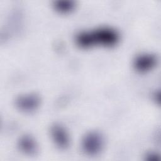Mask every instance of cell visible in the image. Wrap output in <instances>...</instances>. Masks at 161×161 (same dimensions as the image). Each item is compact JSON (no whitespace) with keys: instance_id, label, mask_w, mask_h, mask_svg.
<instances>
[{"instance_id":"obj_7","label":"cell","mask_w":161,"mask_h":161,"mask_svg":"<svg viewBox=\"0 0 161 161\" xmlns=\"http://www.w3.org/2000/svg\"><path fill=\"white\" fill-rule=\"evenodd\" d=\"M55 6L56 9L59 12L66 13L72 10L74 5L71 1H58Z\"/></svg>"},{"instance_id":"obj_6","label":"cell","mask_w":161,"mask_h":161,"mask_svg":"<svg viewBox=\"0 0 161 161\" xmlns=\"http://www.w3.org/2000/svg\"><path fill=\"white\" fill-rule=\"evenodd\" d=\"M19 147L23 152L28 154H33L37 150L35 140L30 136H23L19 141Z\"/></svg>"},{"instance_id":"obj_4","label":"cell","mask_w":161,"mask_h":161,"mask_svg":"<svg viewBox=\"0 0 161 161\" xmlns=\"http://www.w3.org/2000/svg\"><path fill=\"white\" fill-rule=\"evenodd\" d=\"M40 103V99L35 94H25L19 96L16 101L17 107L21 111L31 112L36 109Z\"/></svg>"},{"instance_id":"obj_1","label":"cell","mask_w":161,"mask_h":161,"mask_svg":"<svg viewBox=\"0 0 161 161\" xmlns=\"http://www.w3.org/2000/svg\"><path fill=\"white\" fill-rule=\"evenodd\" d=\"M118 40V33L109 28H101L92 31L82 32L76 36L77 44L84 48L96 45L111 47L116 45Z\"/></svg>"},{"instance_id":"obj_2","label":"cell","mask_w":161,"mask_h":161,"mask_svg":"<svg viewBox=\"0 0 161 161\" xmlns=\"http://www.w3.org/2000/svg\"><path fill=\"white\" fill-rule=\"evenodd\" d=\"M81 146L83 152L86 154L89 155H97L103 148V136L98 131H90L82 138Z\"/></svg>"},{"instance_id":"obj_5","label":"cell","mask_w":161,"mask_h":161,"mask_svg":"<svg viewBox=\"0 0 161 161\" xmlns=\"http://www.w3.org/2000/svg\"><path fill=\"white\" fill-rule=\"evenodd\" d=\"M157 63V58L151 53H143L136 57L134 67L140 72H145L151 70Z\"/></svg>"},{"instance_id":"obj_3","label":"cell","mask_w":161,"mask_h":161,"mask_svg":"<svg viewBox=\"0 0 161 161\" xmlns=\"http://www.w3.org/2000/svg\"><path fill=\"white\" fill-rule=\"evenodd\" d=\"M51 135L55 145L60 149H65L69 145V138L64 127L59 124L52 126Z\"/></svg>"}]
</instances>
